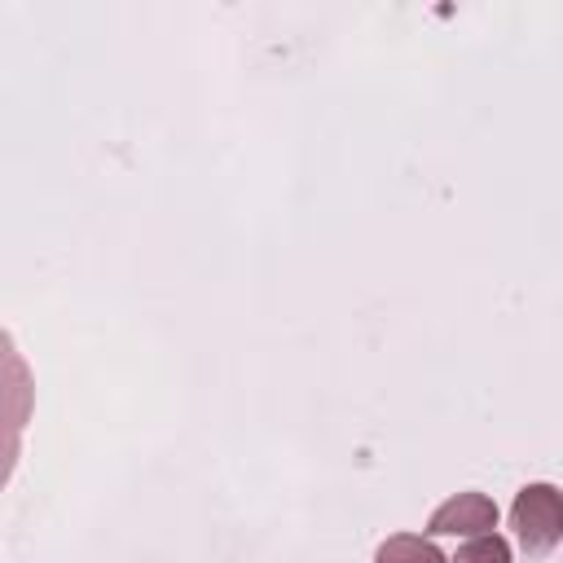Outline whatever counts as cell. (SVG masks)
Instances as JSON below:
<instances>
[{
	"instance_id": "cell-4",
	"label": "cell",
	"mask_w": 563,
	"mask_h": 563,
	"mask_svg": "<svg viewBox=\"0 0 563 563\" xmlns=\"http://www.w3.org/2000/svg\"><path fill=\"white\" fill-rule=\"evenodd\" d=\"M449 563H510V545H506V537L484 532V537H471Z\"/></svg>"
},
{
	"instance_id": "cell-2",
	"label": "cell",
	"mask_w": 563,
	"mask_h": 563,
	"mask_svg": "<svg viewBox=\"0 0 563 563\" xmlns=\"http://www.w3.org/2000/svg\"><path fill=\"white\" fill-rule=\"evenodd\" d=\"M497 528V501L484 493H453L427 519L431 537H484Z\"/></svg>"
},
{
	"instance_id": "cell-3",
	"label": "cell",
	"mask_w": 563,
	"mask_h": 563,
	"mask_svg": "<svg viewBox=\"0 0 563 563\" xmlns=\"http://www.w3.org/2000/svg\"><path fill=\"white\" fill-rule=\"evenodd\" d=\"M374 563H449V559H444V550H440L435 541L400 532V537H387V541L378 545Z\"/></svg>"
},
{
	"instance_id": "cell-1",
	"label": "cell",
	"mask_w": 563,
	"mask_h": 563,
	"mask_svg": "<svg viewBox=\"0 0 563 563\" xmlns=\"http://www.w3.org/2000/svg\"><path fill=\"white\" fill-rule=\"evenodd\" d=\"M510 523L528 550H550L563 541V493L554 484H528L519 488L510 506Z\"/></svg>"
}]
</instances>
